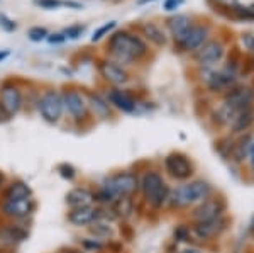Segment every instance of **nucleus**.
Returning <instances> with one entry per match:
<instances>
[{"label":"nucleus","mask_w":254,"mask_h":253,"mask_svg":"<svg viewBox=\"0 0 254 253\" xmlns=\"http://www.w3.org/2000/svg\"><path fill=\"white\" fill-rule=\"evenodd\" d=\"M171 183L168 182L165 173L158 169H146L139 172V201L149 211L159 213L166 209L168 197H170Z\"/></svg>","instance_id":"nucleus-1"},{"label":"nucleus","mask_w":254,"mask_h":253,"mask_svg":"<svg viewBox=\"0 0 254 253\" xmlns=\"http://www.w3.org/2000/svg\"><path fill=\"white\" fill-rule=\"evenodd\" d=\"M215 194V187L205 178H191L171 185L166 211H188Z\"/></svg>","instance_id":"nucleus-2"},{"label":"nucleus","mask_w":254,"mask_h":253,"mask_svg":"<svg viewBox=\"0 0 254 253\" xmlns=\"http://www.w3.org/2000/svg\"><path fill=\"white\" fill-rule=\"evenodd\" d=\"M107 48L110 56L119 65L136 63L142 56H146L147 53V46L144 41L134 34H129L126 31H119L116 34L110 36Z\"/></svg>","instance_id":"nucleus-3"},{"label":"nucleus","mask_w":254,"mask_h":253,"mask_svg":"<svg viewBox=\"0 0 254 253\" xmlns=\"http://www.w3.org/2000/svg\"><path fill=\"white\" fill-rule=\"evenodd\" d=\"M98 185L104 187L116 201L124 197H136L139 194V172L130 169L117 170L105 175Z\"/></svg>","instance_id":"nucleus-4"},{"label":"nucleus","mask_w":254,"mask_h":253,"mask_svg":"<svg viewBox=\"0 0 254 253\" xmlns=\"http://www.w3.org/2000/svg\"><path fill=\"white\" fill-rule=\"evenodd\" d=\"M161 172L166 178L173 182H188L195 178L196 167L195 162L183 152H171L168 153L161 162Z\"/></svg>","instance_id":"nucleus-5"},{"label":"nucleus","mask_w":254,"mask_h":253,"mask_svg":"<svg viewBox=\"0 0 254 253\" xmlns=\"http://www.w3.org/2000/svg\"><path fill=\"white\" fill-rule=\"evenodd\" d=\"M39 204L36 197L17 199V201H0V219L12 223H31L38 213Z\"/></svg>","instance_id":"nucleus-6"},{"label":"nucleus","mask_w":254,"mask_h":253,"mask_svg":"<svg viewBox=\"0 0 254 253\" xmlns=\"http://www.w3.org/2000/svg\"><path fill=\"white\" fill-rule=\"evenodd\" d=\"M36 107H38V112L46 124L51 126H58L64 117V105H63V97H61L60 90H55V88H49V90H44L39 95L38 102H36Z\"/></svg>","instance_id":"nucleus-7"},{"label":"nucleus","mask_w":254,"mask_h":253,"mask_svg":"<svg viewBox=\"0 0 254 253\" xmlns=\"http://www.w3.org/2000/svg\"><path fill=\"white\" fill-rule=\"evenodd\" d=\"M229 204L227 199L224 197L222 194H214L208 199H205L203 202L196 204L195 207L190 209V214H188V221L190 223H203V221H212V219H217L220 216L227 214Z\"/></svg>","instance_id":"nucleus-8"},{"label":"nucleus","mask_w":254,"mask_h":253,"mask_svg":"<svg viewBox=\"0 0 254 253\" xmlns=\"http://www.w3.org/2000/svg\"><path fill=\"white\" fill-rule=\"evenodd\" d=\"M29 226L26 223H12L0 219V252L12 253L29 240Z\"/></svg>","instance_id":"nucleus-9"},{"label":"nucleus","mask_w":254,"mask_h":253,"mask_svg":"<svg viewBox=\"0 0 254 253\" xmlns=\"http://www.w3.org/2000/svg\"><path fill=\"white\" fill-rule=\"evenodd\" d=\"M63 97V105H64V114L76 124H81L88 119L90 114L88 107V95L83 93L78 88H64L61 92Z\"/></svg>","instance_id":"nucleus-10"},{"label":"nucleus","mask_w":254,"mask_h":253,"mask_svg":"<svg viewBox=\"0 0 254 253\" xmlns=\"http://www.w3.org/2000/svg\"><path fill=\"white\" fill-rule=\"evenodd\" d=\"M231 218L227 214L220 216L212 221H203V223H191V231H193V240L198 243H212L217 242L219 238L227 233L229 226H231Z\"/></svg>","instance_id":"nucleus-11"},{"label":"nucleus","mask_w":254,"mask_h":253,"mask_svg":"<svg viewBox=\"0 0 254 253\" xmlns=\"http://www.w3.org/2000/svg\"><path fill=\"white\" fill-rule=\"evenodd\" d=\"M24 109V93L14 82H5L0 87V111L5 119H12Z\"/></svg>","instance_id":"nucleus-12"},{"label":"nucleus","mask_w":254,"mask_h":253,"mask_svg":"<svg viewBox=\"0 0 254 253\" xmlns=\"http://www.w3.org/2000/svg\"><path fill=\"white\" fill-rule=\"evenodd\" d=\"M98 73L109 85L116 88H122L129 82V72L122 65L116 63L114 60H100L98 61Z\"/></svg>","instance_id":"nucleus-13"},{"label":"nucleus","mask_w":254,"mask_h":253,"mask_svg":"<svg viewBox=\"0 0 254 253\" xmlns=\"http://www.w3.org/2000/svg\"><path fill=\"white\" fill-rule=\"evenodd\" d=\"M207 87L212 92H229L237 85V70L231 67H224L222 70H210L205 79Z\"/></svg>","instance_id":"nucleus-14"},{"label":"nucleus","mask_w":254,"mask_h":253,"mask_svg":"<svg viewBox=\"0 0 254 253\" xmlns=\"http://www.w3.org/2000/svg\"><path fill=\"white\" fill-rule=\"evenodd\" d=\"M207 38H208L207 26H190L182 36L175 38V41L183 51H196L200 46H203L207 43Z\"/></svg>","instance_id":"nucleus-15"},{"label":"nucleus","mask_w":254,"mask_h":253,"mask_svg":"<svg viewBox=\"0 0 254 253\" xmlns=\"http://www.w3.org/2000/svg\"><path fill=\"white\" fill-rule=\"evenodd\" d=\"M97 219H100V207L95 204L87 207H78V209H68L66 213V223L76 230H87Z\"/></svg>","instance_id":"nucleus-16"},{"label":"nucleus","mask_w":254,"mask_h":253,"mask_svg":"<svg viewBox=\"0 0 254 253\" xmlns=\"http://www.w3.org/2000/svg\"><path fill=\"white\" fill-rule=\"evenodd\" d=\"M224 44L220 41H207L195 51V61L203 68H212L224 58Z\"/></svg>","instance_id":"nucleus-17"},{"label":"nucleus","mask_w":254,"mask_h":253,"mask_svg":"<svg viewBox=\"0 0 254 253\" xmlns=\"http://www.w3.org/2000/svg\"><path fill=\"white\" fill-rule=\"evenodd\" d=\"M224 102L237 111L254 107V88L246 87V85H236L229 92H225Z\"/></svg>","instance_id":"nucleus-18"},{"label":"nucleus","mask_w":254,"mask_h":253,"mask_svg":"<svg viewBox=\"0 0 254 253\" xmlns=\"http://www.w3.org/2000/svg\"><path fill=\"white\" fill-rule=\"evenodd\" d=\"M105 97H107L109 104L112 105V109H117V111H121L124 114H136L139 99H136L132 93H129L127 90H122V88L112 87Z\"/></svg>","instance_id":"nucleus-19"},{"label":"nucleus","mask_w":254,"mask_h":253,"mask_svg":"<svg viewBox=\"0 0 254 253\" xmlns=\"http://www.w3.org/2000/svg\"><path fill=\"white\" fill-rule=\"evenodd\" d=\"M29 197H34V190H32L31 183L27 180H22V178L7 180L2 192H0V201H17V199Z\"/></svg>","instance_id":"nucleus-20"},{"label":"nucleus","mask_w":254,"mask_h":253,"mask_svg":"<svg viewBox=\"0 0 254 253\" xmlns=\"http://www.w3.org/2000/svg\"><path fill=\"white\" fill-rule=\"evenodd\" d=\"M93 187L88 185H76L71 187L64 194V206L68 209H78V207L93 206Z\"/></svg>","instance_id":"nucleus-21"},{"label":"nucleus","mask_w":254,"mask_h":253,"mask_svg":"<svg viewBox=\"0 0 254 253\" xmlns=\"http://www.w3.org/2000/svg\"><path fill=\"white\" fill-rule=\"evenodd\" d=\"M88 107H90V114H92L95 119L107 121L112 117V105L109 104L107 97L98 92L88 93Z\"/></svg>","instance_id":"nucleus-22"},{"label":"nucleus","mask_w":254,"mask_h":253,"mask_svg":"<svg viewBox=\"0 0 254 253\" xmlns=\"http://www.w3.org/2000/svg\"><path fill=\"white\" fill-rule=\"evenodd\" d=\"M251 141H253V134L251 133H244L239 134V138L234 140V146H232V153H231V163L241 167L244 163H248L249 157V150H251Z\"/></svg>","instance_id":"nucleus-23"},{"label":"nucleus","mask_w":254,"mask_h":253,"mask_svg":"<svg viewBox=\"0 0 254 253\" xmlns=\"http://www.w3.org/2000/svg\"><path fill=\"white\" fill-rule=\"evenodd\" d=\"M139 204H141V201H136V197L117 199V201L112 204V209L117 216L119 223H129L130 219L136 216Z\"/></svg>","instance_id":"nucleus-24"},{"label":"nucleus","mask_w":254,"mask_h":253,"mask_svg":"<svg viewBox=\"0 0 254 253\" xmlns=\"http://www.w3.org/2000/svg\"><path fill=\"white\" fill-rule=\"evenodd\" d=\"M87 233L93 238H98L102 242H110L117 236V228H116V223L112 221H107V219H97L95 223H92L90 226L87 228Z\"/></svg>","instance_id":"nucleus-25"},{"label":"nucleus","mask_w":254,"mask_h":253,"mask_svg":"<svg viewBox=\"0 0 254 253\" xmlns=\"http://www.w3.org/2000/svg\"><path fill=\"white\" fill-rule=\"evenodd\" d=\"M253 124H254V107H249L237 114V117L229 129H231V134H244L253 128Z\"/></svg>","instance_id":"nucleus-26"},{"label":"nucleus","mask_w":254,"mask_h":253,"mask_svg":"<svg viewBox=\"0 0 254 253\" xmlns=\"http://www.w3.org/2000/svg\"><path fill=\"white\" fill-rule=\"evenodd\" d=\"M171 242L180 245H193V231H191V223L190 221H183V223H176L171 231Z\"/></svg>","instance_id":"nucleus-27"},{"label":"nucleus","mask_w":254,"mask_h":253,"mask_svg":"<svg viewBox=\"0 0 254 253\" xmlns=\"http://www.w3.org/2000/svg\"><path fill=\"white\" fill-rule=\"evenodd\" d=\"M190 26H191L190 17H188V15H183V14H176V15H173V17H170L166 20V27L170 29V32L175 36V38L182 36Z\"/></svg>","instance_id":"nucleus-28"},{"label":"nucleus","mask_w":254,"mask_h":253,"mask_svg":"<svg viewBox=\"0 0 254 253\" xmlns=\"http://www.w3.org/2000/svg\"><path fill=\"white\" fill-rule=\"evenodd\" d=\"M105 245H107L105 242H102V240H98V238H93V236H90V235L78 238V247L87 253H104Z\"/></svg>","instance_id":"nucleus-29"},{"label":"nucleus","mask_w":254,"mask_h":253,"mask_svg":"<svg viewBox=\"0 0 254 253\" xmlns=\"http://www.w3.org/2000/svg\"><path fill=\"white\" fill-rule=\"evenodd\" d=\"M142 31H144L146 38L149 41H153L154 44H158V46H165V44H166V36H165V32H163V29L158 26V24L147 22V24L142 26Z\"/></svg>","instance_id":"nucleus-30"},{"label":"nucleus","mask_w":254,"mask_h":253,"mask_svg":"<svg viewBox=\"0 0 254 253\" xmlns=\"http://www.w3.org/2000/svg\"><path fill=\"white\" fill-rule=\"evenodd\" d=\"M56 173H58V177L61 178V180L64 182H75L76 178H78V170H76V167L73 165V163L69 162H61L56 165Z\"/></svg>","instance_id":"nucleus-31"},{"label":"nucleus","mask_w":254,"mask_h":253,"mask_svg":"<svg viewBox=\"0 0 254 253\" xmlns=\"http://www.w3.org/2000/svg\"><path fill=\"white\" fill-rule=\"evenodd\" d=\"M232 146H234V140L231 136L220 138L215 143V152L224 158V160H231V153H232Z\"/></svg>","instance_id":"nucleus-32"},{"label":"nucleus","mask_w":254,"mask_h":253,"mask_svg":"<svg viewBox=\"0 0 254 253\" xmlns=\"http://www.w3.org/2000/svg\"><path fill=\"white\" fill-rule=\"evenodd\" d=\"M27 36H29L31 41H34V43H39V41H44L48 39V31L44 29V27H31L29 32H27Z\"/></svg>","instance_id":"nucleus-33"},{"label":"nucleus","mask_w":254,"mask_h":253,"mask_svg":"<svg viewBox=\"0 0 254 253\" xmlns=\"http://www.w3.org/2000/svg\"><path fill=\"white\" fill-rule=\"evenodd\" d=\"M234 12V15L237 19H244V20H253L254 19V12L253 9H248V7H241V5H236L231 9Z\"/></svg>","instance_id":"nucleus-34"},{"label":"nucleus","mask_w":254,"mask_h":253,"mask_svg":"<svg viewBox=\"0 0 254 253\" xmlns=\"http://www.w3.org/2000/svg\"><path fill=\"white\" fill-rule=\"evenodd\" d=\"M114 27H116V22H114V20H112V22L104 24V26H102V27H98V29H97L95 32H93L92 41H93V43H95V41H100L102 38H104L105 34H109V32L112 31Z\"/></svg>","instance_id":"nucleus-35"},{"label":"nucleus","mask_w":254,"mask_h":253,"mask_svg":"<svg viewBox=\"0 0 254 253\" xmlns=\"http://www.w3.org/2000/svg\"><path fill=\"white\" fill-rule=\"evenodd\" d=\"M104 253H124V243H122V240L114 238L107 242Z\"/></svg>","instance_id":"nucleus-36"},{"label":"nucleus","mask_w":254,"mask_h":253,"mask_svg":"<svg viewBox=\"0 0 254 253\" xmlns=\"http://www.w3.org/2000/svg\"><path fill=\"white\" fill-rule=\"evenodd\" d=\"M83 31H85V27L83 26H69L66 27V29L63 31V36L64 38H68V39H78L81 34H83Z\"/></svg>","instance_id":"nucleus-37"},{"label":"nucleus","mask_w":254,"mask_h":253,"mask_svg":"<svg viewBox=\"0 0 254 253\" xmlns=\"http://www.w3.org/2000/svg\"><path fill=\"white\" fill-rule=\"evenodd\" d=\"M36 3L43 7V9H49V10L64 5V2H61V0H36Z\"/></svg>","instance_id":"nucleus-38"},{"label":"nucleus","mask_w":254,"mask_h":253,"mask_svg":"<svg viewBox=\"0 0 254 253\" xmlns=\"http://www.w3.org/2000/svg\"><path fill=\"white\" fill-rule=\"evenodd\" d=\"M0 27H2L3 31H7V32H12V31H15V22L12 19L7 17L5 14H0Z\"/></svg>","instance_id":"nucleus-39"},{"label":"nucleus","mask_w":254,"mask_h":253,"mask_svg":"<svg viewBox=\"0 0 254 253\" xmlns=\"http://www.w3.org/2000/svg\"><path fill=\"white\" fill-rule=\"evenodd\" d=\"M117 231L122 235V238H124L126 242H130V238H132V235H134V230L129 223H121V228H119Z\"/></svg>","instance_id":"nucleus-40"},{"label":"nucleus","mask_w":254,"mask_h":253,"mask_svg":"<svg viewBox=\"0 0 254 253\" xmlns=\"http://www.w3.org/2000/svg\"><path fill=\"white\" fill-rule=\"evenodd\" d=\"M241 41H243L246 50L254 53V36L253 34H243L241 36Z\"/></svg>","instance_id":"nucleus-41"},{"label":"nucleus","mask_w":254,"mask_h":253,"mask_svg":"<svg viewBox=\"0 0 254 253\" xmlns=\"http://www.w3.org/2000/svg\"><path fill=\"white\" fill-rule=\"evenodd\" d=\"M175 253H205L200 247H196V245H187V247L183 248H178Z\"/></svg>","instance_id":"nucleus-42"},{"label":"nucleus","mask_w":254,"mask_h":253,"mask_svg":"<svg viewBox=\"0 0 254 253\" xmlns=\"http://www.w3.org/2000/svg\"><path fill=\"white\" fill-rule=\"evenodd\" d=\"M215 3L224 7V9H232V7L237 5V0H215Z\"/></svg>","instance_id":"nucleus-43"},{"label":"nucleus","mask_w":254,"mask_h":253,"mask_svg":"<svg viewBox=\"0 0 254 253\" xmlns=\"http://www.w3.org/2000/svg\"><path fill=\"white\" fill-rule=\"evenodd\" d=\"M248 165H249V169H251V172L254 173V134H253L251 150H249V157H248Z\"/></svg>","instance_id":"nucleus-44"},{"label":"nucleus","mask_w":254,"mask_h":253,"mask_svg":"<svg viewBox=\"0 0 254 253\" xmlns=\"http://www.w3.org/2000/svg\"><path fill=\"white\" fill-rule=\"evenodd\" d=\"M183 3V0H166L165 2V9L166 10H175L176 7H180Z\"/></svg>","instance_id":"nucleus-45"},{"label":"nucleus","mask_w":254,"mask_h":253,"mask_svg":"<svg viewBox=\"0 0 254 253\" xmlns=\"http://www.w3.org/2000/svg\"><path fill=\"white\" fill-rule=\"evenodd\" d=\"M66 39L63 36V32H61V34H51V36H48V41L51 44H56V43H63V41Z\"/></svg>","instance_id":"nucleus-46"},{"label":"nucleus","mask_w":254,"mask_h":253,"mask_svg":"<svg viewBox=\"0 0 254 253\" xmlns=\"http://www.w3.org/2000/svg\"><path fill=\"white\" fill-rule=\"evenodd\" d=\"M7 180H9V178H7L5 172H2V170H0V192H2V189H3V185L7 183Z\"/></svg>","instance_id":"nucleus-47"},{"label":"nucleus","mask_w":254,"mask_h":253,"mask_svg":"<svg viewBox=\"0 0 254 253\" xmlns=\"http://www.w3.org/2000/svg\"><path fill=\"white\" fill-rule=\"evenodd\" d=\"M63 253H87V252H83L80 247H75V248H66Z\"/></svg>","instance_id":"nucleus-48"},{"label":"nucleus","mask_w":254,"mask_h":253,"mask_svg":"<svg viewBox=\"0 0 254 253\" xmlns=\"http://www.w3.org/2000/svg\"><path fill=\"white\" fill-rule=\"evenodd\" d=\"M9 55H10L9 51H0V63H2V61L5 60V58H7V56H9Z\"/></svg>","instance_id":"nucleus-49"},{"label":"nucleus","mask_w":254,"mask_h":253,"mask_svg":"<svg viewBox=\"0 0 254 253\" xmlns=\"http://www.w3.org/2000/svg\"><path fill=\"white\" fill-rule=\"evenodd\" d=\"M146 2H153V0H139V3H146Z\"/></svg>","instance_id":"nucleus-50"},{"label":"nucleus","mask_w":254,"mask_h":253,"mask_svg":"<svg viewBox=\"0 0 254 253\" xmlns=\"http://www.w3.org/2000/svg\"><path fill=\"white\" fill-rule=\"evenodd\" d=\"M3 121V114H2V111H0V122Z\"/></svg>","instance_id":"nucleus-51"},{"label":"nucleus","mask_w":254,"mask_h":253,"mask_svg":"<svg viewBox=\"0 0 254 253\" xmlns=\"http://www.w3.org/2000/svg\"><path fill=\"white\" fill-rule=\"evenodd\" d=\"M0 253H2V252H0Z\"/></svg>","instance_id":"nucleus-52"}]
</instances>
